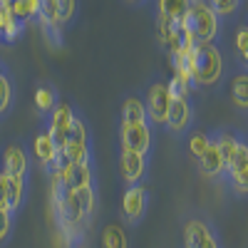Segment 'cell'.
I'll return each mask as SVG.
<instances>
[{
	"label": "cell",
	"instance_id": "4316f807",
	"mask_svg": "<svg viewBox=\"0 0 248 248\" xmlns=\"http://www.w3.org/2000/svg\"><path fill=\"white\" fill-rule=\"evenodd\" d=\"M55 8H57L60 25L67 28L75 20V15H77V0H55Z\"/></svg>",
	"mask_w": 248,
	"mask_h": 248
},
{
	"label": "cell",
	"instance_id": "1f68e13d",
	"mask_svg": "<svg viewBox=\"0 0 248 248\" xmlns=\"http://www.w3.org/2000/svg\"><path fill=\"white\" fill-rule=\"evenodd\" d=\"M3 67H5V65H3V62H0V70H3Z\"/></svg>",
	"mask_w": 248,
	"mask_h": 248
},
{
	"label": "cell",
	"instance_id": "ffe728a7",
	"mask_svg": "<svg viewBox=\"0 0 248 248\" xmlns=\"http://www.w3.org/2000/svg\"><path fill=\"white\" fill-rule=\"evenodd\" d=\"M13 105H15V87H13L10 75L3 67V70H0V119L10 114Z\"/></svg>",
	"mask_w": 248,
	"mask_h": 248
},
{
	"label": "cell",
	"instance_id": "484cf974",
	"mask_svg": "<svg viewBox=\"0 0 248 248\" xmlns=\"http://www.w3.org/2000/svg\"><path fill=\"white\" fill-rule=\"evenodd\" d=\"M206 3L211 5V10H214L221 20H226V17H233V15L238 13V5L243 3V0H206Z\"/></svg>",
	"mask_w": 248,
	"mask_h": 248
},
{
	"label": "cell",
	"instance_id": "ac0fdd59",
	"mask_svg": "<svg viewBox=\"0 0 248 248\" xmlns=\"http://www.w3.org/2000/svg\"><path fill=\"white\" fill-rule=\"evenodd\" d=\"M99 248H129V236L119 223H107L99 233Z\"/></svg>",
	"mask_w": 248,
	"mask_h": 248
},
{
	"label": "cell",
	"instance_id": "2e32d148",
	"mask_svg": "<svg viewBox=\"0 0 248 248\" xmlns=\"http://www.w3.org/2000/svg\"><path fill=\"white\" fill-rule=\"evenodd\" d=\"M25 25L23 20H17L10 10V5H0V28H3V43H15V40L23 37L25 32Z\"/></svg>",
	"mask_w": 248,
	"mask_h": 248
},
{
	"label": "cell",
	"instance_id": "f546056e",
	"mask_svg": "<svg viewBox=\"0 0 248 248\" xmlns=\"http://www.w3.org/2000/svg\"><path fill=\"white\" fill-rule=\"evenodd\" d=\"M0 43H3V28H0Z\"/></svg>",
	"mask_w": 248,
	"mask_h": 248
},
{
	"label": "cell",
	"instance_id": "4fadbf2b",
	"mask_svg": "<svg viewBox=\"0 0 248 248\" xmlns=\"http://www.w3.org/2000/svg\"><path fill=\"white\" fill-rule=\"evenodd\" d=\"M196 161H199V171H201L203 176H209V179H221L223 171H226V164H223L221 149H218V144H216L214 139L209 141L206 152H203Z\"/></svg>",
	"mask_w": 248,
	"mask_h": 248
},
{
	"label": "cell",
	"instance_id": "277c9868",
	"mask_svg": "<svg viewBox=\"0 0 248 248\" xmlns=\"http://www.w3.org/2000/svg\"><path fill=\"white\" fill-rule=\"evenodd\" d=\"M144 109H147V119L152 127H164L167 122V112L171 105V94L167 82H152L147 87V94H144Z\"/></svg>",
	"mask_w": 248,
	"mask_h": 248
},
{
	"label": "cell",
	"instance_id": "e0dca14e",
	"mask_svg": "<svg viewBox=\"0 0 248 248\" xmlns=\"http://www.w3.org/2000/svg\"><path fill=\"white\" fill-rule=\"evenodd\" d=\"M229 97H231L236 109H241V112L248 109V75H246V70H241V72H236L231 77V82H229Z\"/></svg>",
	"mask_w": 248,
	"mask_h": 248
},
{
	"label": "cell",
	"instance_id": "52a82bcc",
	"mask_svg": "<svg viewBox=\"0 0 248 248\" xmlns=\"http://www.w3.org/2000/svg\"><path fill=\"white\" fill-rule=\"evenodd\" d=\"M184 248H221V241L209 221L194 216L184 223Z\"/></svg>",
	"mask_w": 248,
	"mask_h": 248
},
{
	"label": "cell",
	"instance_id": "8992f818",
	"mask_svg": "<svg viewBox=\"0 0 248 248\" xmlns=\"http://www.w3.org/2000/svg\"><path fill=\"white\" fill-rule=\"evenodd\" d=\"M119 139H122V149L149 154L152 152V141H154L152 124L149 122H122Z\"/></svg>",
	"mask_w": 248,
	"mask_h": 248
},
{
	"label": "cell",
	"instance_id": "7402d4cb",
	"mask_svg": "<svg viewBox=\"0 0 248 248\" xmlns=\"http://www.w3.org/2000/svg\"><path fill=\"white\" fill-rule=\"evenodd\" d=\"M10 10L17 20L23 23H30V20L37 17V10H40V0H10Z\"/></svg>",
	"mask_w": 248,
	"mask_h": 248
},
{
	"label": "cell",
	"instance_id": "6da1fadb",
	"mask_svg": "<svg viewBox=\"0 0 248 248\" xmlns=\"http://www.w3.org/2000/svg\"><path fill=\"white\" fill-rule=\"evenodd\" d=\"M189 67H191V87L194 90H214L223 85L226 77V57L218 43H203L194 45L189 52Z\"/></svg>",
	"mask_w": 248,
	"mask_h": 248
},
{
	"label": "cell",
	"instance_id": "9a60e30c",
	"mask_svg": "<svg viewBox=\"0 0 248 248\" xmlns=\"http://www.w3.org/2000/svg\"><path fill=\"white\" fill-rule=\"evenodd\" d=\"M97 176H94V161H82V164H72L70 176H67V186L70 189H94Z\"/></svg>",
	"mask_w": 248,
	"mask_h": 248
},
{
	"label": "cell",
	"instance_id": "44dd1931",
	"mask_svg": "<svg viewBox=\"0 0 248 248\" xmlns=\"http://www.w3.org/2000/svg\"><path fill=\"white\" fill-rule=\"evenodd\" d=\"M122 122H149L141 97L132 94V97H127L122 102Z\"/></svg>",
	"mask_w": 248,
	"mask_h": 248
},
{
	"label": "cell",
	"instance_id": "7c38bea8",
	"mask_svg": "<svg viewBox=\"0 0 248 248\" xmlns=\"http://www.w3.org/2000/svg\"><path fill=\"white\" fill-rule=\"evenodd\" d=\"M57 144H55V139L50 137V132L47 129H40L35 137H32V159L40 164V169H45L47 174H50V169H52V164H55V159H57Z\"/></svg>",
	"mask_w": 248,
	"mask_h": 248
},
{
	"label": "cell",
	"instance_id": "83f0119b",
	"mask_svg": "<svg viewBox=\"0 0 248 248\" xmlns=\"http://www.w3.org/2000/svg\"><path fill=\"white\" fill-rule=\"evenodd\" d=\"M15 218L8 209H0V248L8 246L10 236H13V229H15Z\"/></svg>",
	"mask_w": 248,
	"mask_h": 248
},
{
	"label": "cell",
	"instance_id": "f1b7e54d",
	"mask_svg": "<svg viewBox=\"0 0 248 248\" xmlns=\"http://www.w3.org/2000/svg\"><path fill=\"white\" fill-rule=\"evenodd\" d=\"M8 186H5V174L0 169V209H8Z\"/></svg>",
	"mask_w": 248,
	"mask_h": 248
},
{
	"label": "cell",
	"instance_id": "cb8c5ba5",
	"mask_svg": "<svg viewBox=\"0 0 248 248\" xmlns=\"http://www.w3.org/2000/svg\"><path fill=\"white\" fill-rule=\"evenodd\" d=\"M233 55H236V62H241V70H246L248 65V28L241 25L236 30V37H233Z\"/></svg>",
	"mask_w": 248,
	"mask_h": 248
},
{
	"label": "cell",
	"instance_id": "5bb4252c",
	"mask_svg": "<svg viewBox=\"0 0 248 248\" xmlns=\"http://www.w3.org/2000/svg\"><path fill=\"white\" fill-rule=\"evenodd\" d=\"M5 186H8V203L5 206L13 216H17L28 201V176H5Z\"/></svg>",
	"mask_w": 248,
	"mask_h": 248
},
{
	"label": "cell",
	"instance_id": "603a6c76",
	"mask_svg": "<svg viewBox=\"0 0 248 248\" xmlns=\"http://www.w3.org/2000/svg\"><path fill=\"white\" fill-rule=\"evenodd\" d=\"M186 134H189V137H186V149H189V154H191L194 159H199V156L206 152V147H209L211 134L199 132V129H194V132H186Z\"/></svg>",
	"mask_w": 248,
	"mask_h": 248
},
{
	"label": "cell",
	"instance_id": "d6986e66",
	"mask_svg": "<svg viewBox=\"0 0 248 248\" xmlns=\"http://www.w3.org/2000/svg\"><path fill=\"white\" fill-rule=\"evenodd\" d=\"M60 105V97H57V90L50 87V85H40L35 90V109L40 117H47L55 107Z\"/></svg>",
	"mask_w": 248,
	"mask_h": 248
},
{
	"label": "cell",
	"instance_id": "d4e9b609",
	"mask_svg": "<svg viewBox=\"0 0 248 248\" xmlns=\"http://www.w3.org/2000/svg\"><path fill=\"white\" fill-rule=\"evenodd\" d=\"M156 10L161 15H169V17L181 20L184 13L189 10V0H156Z\"/></svg>",
	"mask_w": 248,
	"mask_h": 248
},
{
	"label": "cell",
	"instance_id": "ba28073f",
	"mask_svg": "<svg viewBox=\"0 0 248 248\" xmlns=\"http://www.w3.org/2000/svg\"><path fill=\"white\" fill-rule=\"evenodd\" d=\"M147 209H149V191L144 189L141 184H132L124 189V196H122V216L129 226H137L144 221L147 216Z\"/></svg>",
	"mask_w": 248,
	"mask_h": 248
},
{
	"label": "cell",
	"instance_id": "9c48e42d",
	"mask_svg": "<svg viewBox=\"0 0 248 248\" xmlns=\"http://www.w3.org/2000/svg\"><path fill=\"white\" fill-rule=\"evenodd\" d=\"M72 122H75V109L67 105V102H60V105L45 117V129L50 132V137L55 139L57 149L65 147L67 134L72 129Z\"/></svg>",
	"mask_w": 248,
	"mask_h": 248
},
{
	"label": "cell",
	"instance_id": "5b68a950",
	"mask_svg": "<svg viewBox=\"0 0 248 248\" xmlns=\"http://www.w3.org/2000/svg\"><path fill=\"white\" fill-rule=\"evenodd\" d=\"M191 124H194V99H191V94L189 97H171L164 129L174 137H184L191 129Z\"/></svg>",
	"mask_w": 248,
	"mask_h": 248
},
{
	"label": "cell",
	"instance_id": "30bf717a",
	"mask_svg": "<svg viewBox=\"0 0 248 248\" xmlns=\"http://www.w3.org/2000/svg\"><path fill=\"white\" fill-rule=\"evenodd\" d=\"M147 171H149V154H139V152H129V149L119 152V174L127 186L141 184Z\"/></svg>",
	"mask_w": 248,
	"mask_h": 248
},
{
	"label": "cell",
	"instance_id": "3957f363",
	"mask_svg": "<svg viewBox=\"0 0 248 248\" xmlns=\"http://www.w3.org/2000/svg\"><path fill=\"white\" fill-rule=\"evenodd\" d=\"M229 181V186L233 189L236 196H246L248 194V144H246V137L238 141V147H236V154L231 156V161L226 164V171L223 176Z\"/></svg>",
	"mask_w": 248,
	"mask_h": 248
},
{
	"label": "cell",
	"instance_id": "4dcf8cb0",
	"mask_svg": "<svg viewBox=\"0 0 248 248\" xmlns=\"http://www.w3.org/2000/svg\"><path fill=\"white\" fill-rule=\"evenodd\" d=\"M129 3H144V0H129Z\"/></svg>",
	"mask_w": 248,
	"mask_h": 248
},
{
	"label": "cell",
	"instance_id": "8fae6325",
	"mask_svg": "<svg viewBox=\"0 0 248 248\" xmlns=\"http://www.w3.org/2000/svg\"><path fill=\"white\" fill-rule=\"evenodd\" d=\"M3 174L5 176H30V154L23 144H8L3 152Z\"/></svg>",
	"mask_w": 248,
	"mask_h": 248
},
{
	"label": "cell",
	"instance_id": "7a4b0ae2",
	"mask_svg": "<svg viewBox=\"0 0 248 248\" xmlns=\"http://www.w3.org/2000/svg\"><path fill=\"white\" fill-rule=\"evenodd\" d=\"M181 28H184V35L194 45H203V43H216L218 40L223 20L211 10V5L206 0H194L181 17Z\"/></svg>",
	"mask_w": 248,
	"mask_h": 248
}]
</instances>
